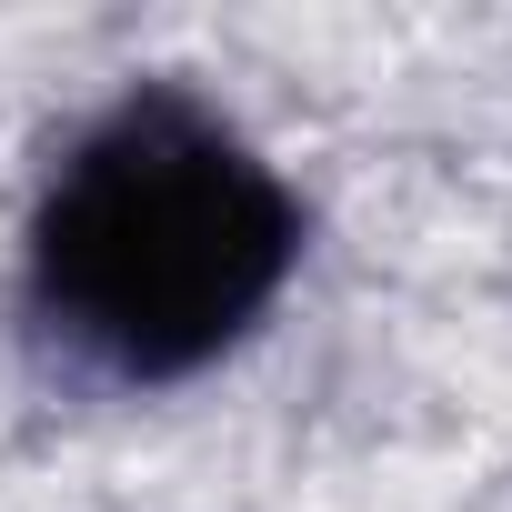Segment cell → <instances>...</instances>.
Segmentation results:
<instances>
[{
    "instance_id": "obj_1",
    "label": "cell",
    "mask_w": 512,
    "mask_h": 512,
    "mask_svg": "<svg viewBox=\"0 0 512 512\" xmlns=\"http://www.w3.org/2000/svg\"><path fill=\"white\" fill-rule=\"evenodd\" d=\"M302 272V191L181 81H141L71 131L31 201V342L101 392H171L262 332Z\"/></svg>"
}]
</instances>
